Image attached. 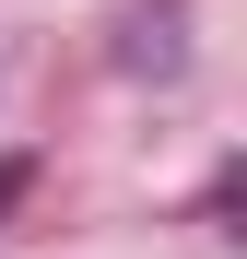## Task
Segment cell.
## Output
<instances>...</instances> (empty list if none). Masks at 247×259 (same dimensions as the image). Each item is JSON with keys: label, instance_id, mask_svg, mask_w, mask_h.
Here are the masks:
<instances>
[{"label": "cell", "instance_id": "1", "mask_svg": "<svg viewBox=\"0 0 247 259\" xmlns=\"http://www.w3.org/2000/svg\"><path fill=\"white\" fill-rule=\"evenodd\" d=\"M24 189H35V165H24V153H0V212H12Z\"/></svg>", "mask_w": 247, "mask_h": 259}]
</instances>
